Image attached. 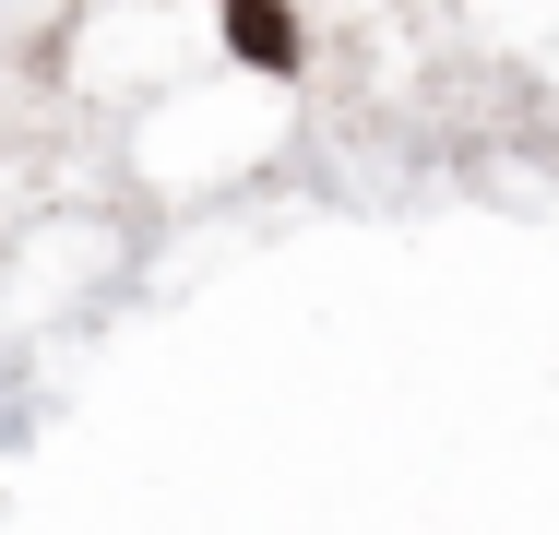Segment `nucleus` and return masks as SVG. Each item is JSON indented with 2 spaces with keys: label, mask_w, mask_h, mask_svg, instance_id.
<instances>
[{
  "label": "nucleus",
  "mask_w": 559,
  "mask_h": 535,
  "mask_svg": "<svg viewBox=\"0 0 559 535\" xmlns=\"http://www.w3.org/2000/svg\"><path fill=\"white\" fill-rule=\"evenodd\" d=\"M226 48L250 72H298V12L286 0H226Z\"/></svg>",
  "instance_id": "1"
}]
</instances>
